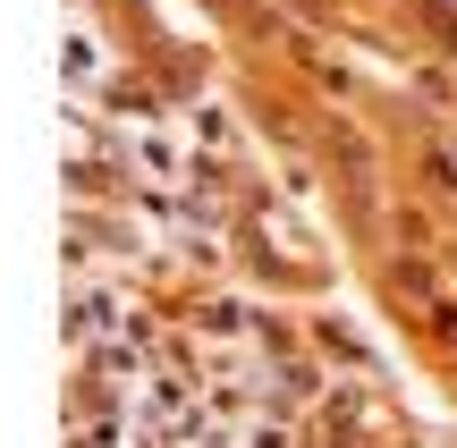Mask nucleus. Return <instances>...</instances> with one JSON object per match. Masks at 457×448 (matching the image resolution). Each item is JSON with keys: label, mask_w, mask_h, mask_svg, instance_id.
I'll return each instance as SVG.
<instances>
[{"label": "nucleus", "mask_w": 457, "mask_h": 448, "mask_svg": "<svg viewBox=\"0 0 457 448\" xmlns=\"http://www.w3.org/2000/svg\"><path fill=\"white\" fill-rule=\"evenodd\" d=\"M424 178H432V195H441V203H457V144H432L424 152Z\"/></svg>", "instance_id": "nucleus-1"}]
</instances>
